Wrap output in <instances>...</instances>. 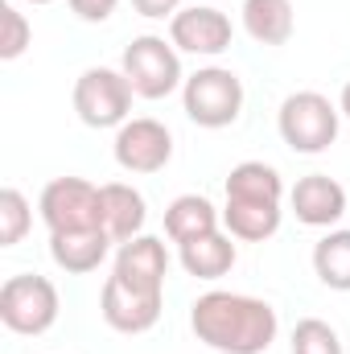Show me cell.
I'll use <instances>...</instances> for the list:
<instances>
[{"label":"cell","instance_id":"1","mask_svg":"<svg viewBox=\"0 0 350 354\" xmlns=\"http://www.w3.org/2000/svg\"><path fill=\"white\" fill-rule=\"evenodd\" d=\"M190 330L219 354H264L280 334V317L260 297L214 288L190 305Z\"/></svg>","mask_w":350,"mask_h":354},{"label":"cell","instance_id":"2","mask_svg":"<svg viewBox=\"0 0 350 354\" xmlns=\"http://www.w3.org/2000/svg\"><path fill=\"white\" fill-rule=\"evenodd\" d=\"M338 120L342 111L322 95V91H297L280 103L276 111V128H280V140L301 153V157H317L326 153L334 140H338Z\"/></svg>","mask_w":350,"mask_h":354},{"label":"cell","instance_id":"3","mask_svg":"<svg viewBox=\"0 0 350 354\" xmlns=\"http://www.w3.org/2000/svg\"><path fill=\"white\" fill-rule=\"evenodd\" d=\"M58 309H62V301H58L54 280H46L37 272L8 276L0 284V322L12 334H25V338L46 334L58 322Z\"/></svg>","mask_w":350,"mask_h":354},{"label":"cell","instance_id":"4","mask_svg":"<svg viewBox=\"0 0 350 354\" xmlns=\"http://www.w3.org/2000/svg\"><path fill=\"white\" fill-rule=\"evenodd\" d=\"M181 107L198 128H231L243 111V83L227 66H202L181 83Z\"/></svg>","mask_w":350,"mask_h":354},{"label":"cell","instance_id":"5","mask_svg":"<svg viewBox=\"0 0 350 354\" xmlns=\"http://www.w3.org/2000/svg\"><path fill=\"white\" fill-rule=\"evenodd\" d=\"M120 71L124 79L132 83V91L140 99H169L185 75H181V58H177V46L157 37V33H145V37H132L124 58H120Z\"/></svg>","mask_w":350,"mask_h":354},{"label":"cell","instance_id":"6","mask_svg":"<svg viewBox=\"0 0 350 354\" xmlns=\"http://www.w3.org/2000/svg\"><path fill=\"white\" fill-rule=\"evenodd\" d=\"M132 83L124 71L111 66H91L75 83V111L87 128H120L132 120Z\"/></svg>","mask_w":350,"mask_h":354},{"label":"cell","instance_id":"7","mask_svg":"<svg viewBox=\"0 0 350 354\" xmlns=\"http://www.w3.org/2000/svg\"><path fill=\"white\" fill-rule=\"evenodd\" d=\"M42 223L54 231H95L103 227V194L87 177H54L42 189Z\"/></svg>","mask_w":350,"mask_h":354},{"label":"cell","instance_id":"8","mask_svg":"<svg viewBox=\"0 0 350 354\" xmlns=\"http://www.w3.org/2000/svg\"><path fill=\"white\" fill-rule=\"evenodd\" d=\"M111 153H116V165L124 174H140V177L161 174L174 161V132L153 115H136V120L116 128Z\"/></svg>","mask_w":350,"mask_h":354},{"label":"cell","instance_id":"9","mask_svg":"<svg viewBox=\"0 0 350 354\" xmlns=\"http://www.w3.org/2000/svg\"><path fill=\"white\" fill-rule=\"evenodd\" d=\"M231 37H235V25L214 4L181 8L174 21H169V41H174L181 54H194V58H219V54H227L231 50Z\"/></svg>","mask_w":350,"mask_h":354},{"label":"cell","instance_id":"10","mask_svg":"<svg viewBox=\"0 0 350 354\" xmlns=\"http://www.w3.org/2000/svg\"><path fill=\"white\" fill-rule=\"evenodd\" d=\"M161 305H165V292L128 288L120 276H107L103 297H99V313H103V322L116 334H145V330H153L161 322Z\"/></svg>","mask_w":350,"mask_h":354},{"label":"cell","instance_id":"11","mask_svg":"<svg viewBox=\"0 0 350 354\" xmlns=\"http://www.w3.org/2000/svg\"><path fill=\"white\" fill-rule=\"evenodd\" d=\"M111 276H120L128 288L140 292H165V276H169V252L157 235H136L128 243H120Z\"/></svg>","mask_w":350,"mask_h":354},{"label":"cell","instance_id":"12","mask_svg":"<svg viewBox=\"0 0 350 354\" xmlns=\"http://www.w3.org/2000/svg\"><path fill=\"white\" fill-rule=\"evenodd\" d=\"M288 206L305 227H334L347 214V189L330 174H309L288 189Z\"/></svg>","mask_w":350,"mask_h":354},{"label":"cell","instance_id":"13","mask_svg":"<svg viewBox=\"0 0 350 354\" xmlns=\"http://www.w3.org/2000/svg\"><path fill=\"white\" fill-rule=\"evenodd\" d=\"M103 194V231L111 235V243H128L136 235H145V223H149V206H145V194L128 181H107L99 185Z\"/></svg>","mask_w":350,"mask_h":354},{"label":"cell","instance_id":"14","mask_svg":"<svg viewBox=\"0 0 350 354\" xmlns=\"http://www.w3.org/2000/svg\"><path fill=\"white\" fill-rule=\"evenodd\" d=\"M107 252H111V235L103 227H95V231H54L50 235V260L71 276L95 272L107 260Z\"/></svg>","mask_w":350,"mask_h":354},{"label":"cell","instance_id":"15","mask_svg":"<svg viewBox=\"0 0 350 354\" xmlns=\"http://www.w3.org/2000/svg\"><path fill=\"white\" fill-rule=\"evenodd\" d=\"M177 260H181V268H185L194 280H223V276L235 268L239 252H235L231 235L210 231V235H198V239H190V243H177Z\"/></svg>","mask_w":350,"mask_h":354},{"label":"cell","instance_id":"16","mask_svg":"<svg viewBox=\"0 0 350 354\" xmlns=\"http://www.w3.org/2000/svg\"><path fill=\"white\" fill-rule=\"evenodd\" d=\"M219 223H223V214L202 194H181L165 206V235L174 243H190L198 235H210V231H219Z\"/></svg>","mask_w":350,"mask_h":354},{"label":"cell","instance_id":"17","mask_svg":"<svg viewBox=\"0 0 350 354\" xmlns=\"http://www.w3.org/2000/svg\"><path fill=\"white\" fill-rule=\"evenodd\" d=\"M227 198L231 202H264V206H280L284 198V177L264 161H239L227 174Z\"/></svg>","mask_w":350,"mask_h":354},{"label":"cell","instance_id":"18","mask_svg":"<svg viewBox=\"0 0 350 354\" xmlns=\"http://www.w3.org/2000/svg\"><path fill=\"white\" fill-rule=\"evenodd\" d=\"M243 29L260 46H284L293 37V0H243Z\"/></svg>","mask_w":350,"mask_h":354},{"label":"cell","instance_id":"19","mask_svg":"<svg viewBox=\"0 0 350 354\" xmlns=\"http://www.w3.org/2000/svg\"><path fill=\"white\" fill-rule=\"evenodd\" d=\"M223 227L231 239L243 243H264L280 231V206H264V202H231L223 206Z\"/></svg>","mask_w":350,"mask_h":354},{"label":"cell","instance_id":"20","mask_svg":"<svg viewBox=\"0 0 350 354\" xmlns=\"http://www.w3.org/2000/svg\"><path fill=\"white\" fill-rule=\"evenodd\" d=\"M313 272L326 288L350 292V231H330L313 243Z\"/></svg>","mask_w":350,"mask_h":354},{"label":"cell","instance_id":"21","mask_svg":"<svg viewBox=\"0 0 350 354\" xmlns=\"http://www.w3.org/2000/svg\"><path fill=\"white\" fill-rule=\"evenodd\" d=\"M33 227V206L17 185L0 189V248H17Z\"/></svg>","mask_w":350,"mask_h":354},{"label":"cell","instance_id":"22","mask_svg":"<svg viewBox=\"0 0 350 354\" xmlns=\"http://www.w3.org/2000/svg\"><path fill=\"white\" fill-rule=\"evenodd\" d=\"M33 41V25L25 21V12L17 4H0V58L4 62H17Z\"/></svg>","mask_w":350,"mask_h":354},{"label":"cell","instance_id":"23","mask_svg":"<svg viewBox=\"0 0 350 354\" xmlns=\"http://www.w3.org/2000/svg\"><path fill=\"white\" fill-rule=\"evenodd\" d=\"M293 354H342V338L330 322L322 317H305L293 330Z\"/></svg>","mask_w":350,"mask_h":354},{"label":"cell","instance_id":"24","mask_svg":"<svg viewBox=\"0 0 350 354\" xmlns=\"http://www.w3.org/2000/svg\"><path fill=\"white\" fill-rule=\"evenodd\" d=\"M116 8H120V0H71V12H75L79 21H87V25L107 21Z\"/></svg>","mask_w":350,"mask_h":354},{"label":"cell","instance_id":"25","mask_svg":"<svg viewBox=\"0 0 350 354\" xmlns=\"http://www.w3.org/2000/svg\"><path fill=\"white\" fill-rule=\"evenodd\" d=\"M132 8L140 12V17H149V21H174L177 12H181V0H132Z\"/></svg>","mask_w":350,"mask_h":354},{"label":"cell","instance_id":"26","mask_svg":"<svg viewBox=\"0 0 350 354\" xmlns=\"http://www.w3.org/2000/svg\"><path fill=\"white\" fill-rule=\"evenodd\" d=\"M338 111H342V115L350 120V79H347V87H342V99H338Z\"/></svg>","mask_w":350,"mask_h":354},{"label":"cell","instance_id":"27","mask_svg":"<svg viewBox=\"0 0 350 354\" xmlns=\"http://www.w3.org/2000/svg\"><path fill=\"white\" fill-rule=\"evenodd\" d=\"M29 4H54V0H29Z\"/></svg>","mask_w":350,"mask_h":354},{"label":"cell","instance_id":"28","mask_svg":"<svg viewBox=\"0 0 350 354\" xmlns=\"http://www.w3.org/2000/svg\"><path fill=\"white\" fill-rule=\"evenodd\" d=\"M202 4H214V0H202Z\"/></svg>","mask_w":350,"mask_h":354}]
</instances>
